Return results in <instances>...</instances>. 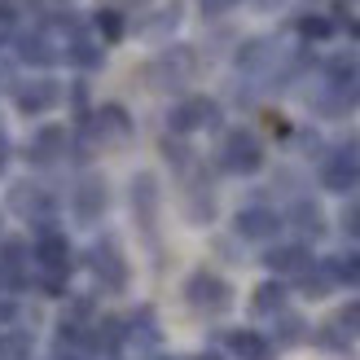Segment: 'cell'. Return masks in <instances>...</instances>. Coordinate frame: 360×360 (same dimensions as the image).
Listing matches in <instances>:
<instances>
[{
	"label": "cell",
	"instance_id": "obj_1",
	"mask_svg": "<svg viewBox=\"0 0 360 360\" xmlns=\"http://www.w3.org/2000/svg\"><path fill=\"white\" fill-rule=\"evenodd\" d=\"M224 167L233 172H255L259 167V141L250 132H233L224 141Z\"/></svg>",
	"mask_w": 360,
	"mask_h": 360
},
{
	"label": "cell",
	"instance_id": "obj_2",
	"mask_svg": "<svg viewBox=\"0 0 360 360\" xmlns=\"http://www.w3.org/2000/svg\"><path fill=\"white\" fill-rule=\"evenodd\" d=\"M189 299L198 303V308H224L229 290H224V281H215V277H207V273H198V277L189 281Z\"/></svg>",
	"mask_w": 360,
	"mask_h": 360
},
{
	"label": "cell",
	"instance_id": "obj_3",
	"mask_svg": "<svg viewBox=\"0 0 360 360\" xmlns=\"http://www.w3.org/2000/svg\"><path fill=\"white\" fill-rule=\"evenodd\" d=\"M215 119V105L211 101H189V105H180V110H176V128L180 132H189V128H202V123H211Z\"/></svg>",
	"mask_w": 360,
	"mask_h": 360
},
{
	"label": "cell",
	"instance_id": "obj_4",
	"mask_svg": "<svg viewBox=\"0 0 360 360\" xmlns=\"http://www.w3.org/2000/svg\"><path fill=\"white\" fill-rule=\"evenodd\" d=\"M238 229L246 233V238H268V233H277V215L273 211H242Z\"/></svg>",
	"mask_w": 360,
	"mask_h": 360
},
{
	"label": "cell",
	"instance_id": "obj_5",
	"mask_svg": "<svg viewBox=\"0 0 360 360\" xmlns=\"http://www.w3.org/2000/svg\"><path fill=\"white\" fill-rule=\"evenodd\" d=\"M356 180H360V167L356 163H330L326 167V185L330 189H352Z\"/></svg>",
	"mask_w": 360,
	"mask_h": 360
},
{
	"label": "cell",
	"instance_id": "obj_6",
	"mask_svg": "<svg viewBox=\"0 0 360 360\" xmlns=\"http://www.w3.org/2000/svg\"><path fill=\"white\" fill-rule=\"evenodd\" d=\"M101 202H105V189L97 185V180H93V185H84V193H79V211L93 215V211H101Z\"/></svg>",
	"mask_w": 360,
	"mask_h": 360
},
{
	"label": "cell",
	"instance_id": "obj_7",
	"mask_svg": "<svg viewBox=\"0 0 360 360\" xmlns=\"http://www.w3.org/2000/svg\"><path fill=\"white\" fill-rule=\"evenodd\" d=\"M233 347H238L246 360H259V356H264V343H259L255 334H233Z\"/></svg>",
	"mask_w": 360,
	"mask_h": 360
},
{
	"label": "cell",
	"instance_id": "obj_8",
	"mask_svg": "<svg viewBox=\"0 0 360 360\" xmlns=\"http://www.w3.org/2000/svg\"><path fill=\"white\" fill-rule=\"evenodd\" d=\"M268 264H273V268H303V264H308V255H303V250H277V255L273 259H268Z\"/></svg>",
	"mask_w": 360,
	"mask_h": 360
},
{
	"label": "cell",
	"instance_id": "obj_9",
	"mask_svg": "<svg viewBox=\"0 0 360 360\" xmlns=\"http://www.w3.org/2000/svg\"><path fill=\"white\" fill-rule=\"evenodd\" d=\"M295 220H299L303 229H308V233H321V211H316V207H308V202H303V207L295 211Z\"/></svg>",
	"mask_w": 360,
	"mask_h": 360
},
{
	"label": "cell",
	"instance_id": "obj_10",
	"mask_svg": "<svg viewBox=\"0 0 360 360\" xmlns=\"http://www.w3.org/2000/svg\"><path fill=\"white\" fill-rule=\"evenodd\" d=\"M273 303H281V290H277V285H264V290H259V308H273Z\"/></svg>",
	"mask_w": 360,
	"mask_h": 360
},
{
	"label": "cell",
	"instance_id": "obj_11",
	"mask_svg": "<svg viewBox=\"0 0 360 360\" xmlns=\"http://www.w3.org/2000/svg\"><path fill=\"white\" fill-rule=\"evenodd\" d=\"M343 224H347V233H356V238H360V202L343 215Z\"/></svg>",
	"mask_w": 360,
	"mask_h": 360
},
{
	"label": "cell",
	"instance_id": "obj_12",
	"mask_svg": "<svg viewBox=\"0 0 360 360\" xmlns=\"http://www.w3.org/2000/svg\"><path fill=\"white\" fill-rule=\"evenodd\" d=\"M303 31H308V35H326L330 22H321V18H308V22H303Z\"/></svg>",
	"mask_w": 360,
	"mask_h": 360
},
{
	"label": "cell",
	"instance_id": "obj_13",
	"mask_svg": "<svg viewBox=\"0 0 360 360\" xmlns=\"http://www.w3.org/2000/svg\"><path fill=\"white\" fill-rule=\"evenodd\" d=\"M101 27H105V35H119V31H123L115 13H101Z\"/></svg>",
	"mask_w": 360,
	"mask_h": 360
},
{
	"label": "cell",
	"instance_id": "obj_14",
	"mask_svg": "<svg viewBox=\"0 0 360 360\" xmlns=\"http://www.w3.org/2000/svg\"><path fill=\"white\" fill-rule=\"evenodd\" d=\"M343 316H347V321H352V326H356V330H360V303H352V308H347V312H343Z\"/></svg>",
	"mask_w": 360,
	"mask_h": 360
},
{
	"label": "cell",
	"instance_id": "obj_15",
	"mask_svg": "<svg viewBox=\"0 0 360 360\" xmlns=\"http://www.w3.org/2000/svg\"><path fill=\"white\" fill-rule=\"evenodd\" d=\"M207 9H224V5H233V0H202Z\"/></svg>",
	"mask_w": 360,
	"mask_h": 360
}]
</instances>
